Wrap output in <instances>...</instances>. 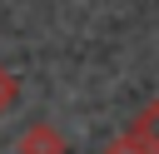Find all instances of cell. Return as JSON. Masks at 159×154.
<instances>
[{
    "instance_id": "1",
    "label": "cell",
    "mask_w": 159,
    "mask_h": 154,
    "mask_svg": "<svg viewBox=\"0 0 159 154\" xmlns=\"http://www.w3.org/2000/svg\"><path fill=\"white\" fill-rule=\"evenodd\" d=\"M15 154H70V139H65L55 124L35 119V124H25V129H20V139H15Z\"/></svg>"
},
{
    "instance_id": "2",
    "label": "cell",
    "mask_w": 159,
    "mask_h": 154,
    "mask_svg": "<svg viewBox=\"0 0 159 154\" xmlns=\"http://www.w3.org/2000/svg\"><path fill=\"white\" fill-rule=\"evenodd\" d=\"M129 129H134V134H139V139H144V144H149V149L159 154V99L139 104V114L129 119Z\"/></svg>"
},
{
    "instance_id": "4",
    "label": "cell",
    "mask_w": 159,
    "mask_h": 154,
    "mask_svg": "<svg viewBox=\"0 0 159 154\" xmlns=\"http://www.w3.org/2000/svg\"><path fill=\"white\" fill-rule=\"evenodd\" d=\"M15 99H20V79L0 65V114H10V109H15Z\"/></svg>"
},
{
    "instance_id": "3",
    "label": "cell",
    "mask_w": 159,
    "mask_h": 154,
    "mask_svg": "<svg viewBox=\"0 0 159 154\" xmlns=\"http://www.w3.org/2000/svg\"><path fill=\"white\" fill-rule=\"evenodd\" d=\"M104 154H154V149H149V144H144L134 129H124L119 139H109V144H104Z\"/></svg>"
}]
</instances>
